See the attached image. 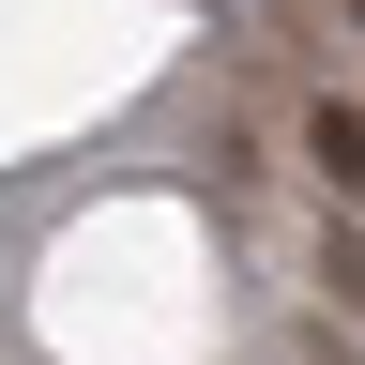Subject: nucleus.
<instances>
[{"mask_svg": "<svg viewBox=\"0 0 365 365\" xmlns=\"http://www.w3.org/2000/svg\"><path fill=\"white\" fill-rule=\"evenodd\" d=\"M319 168H335V198H365V122L350 107H319Z\"/></svg>", "mask_w": 365, "mask_h": 365, "instance_id": "nucleus-1", "label": "nucleus"}]
</instances>
